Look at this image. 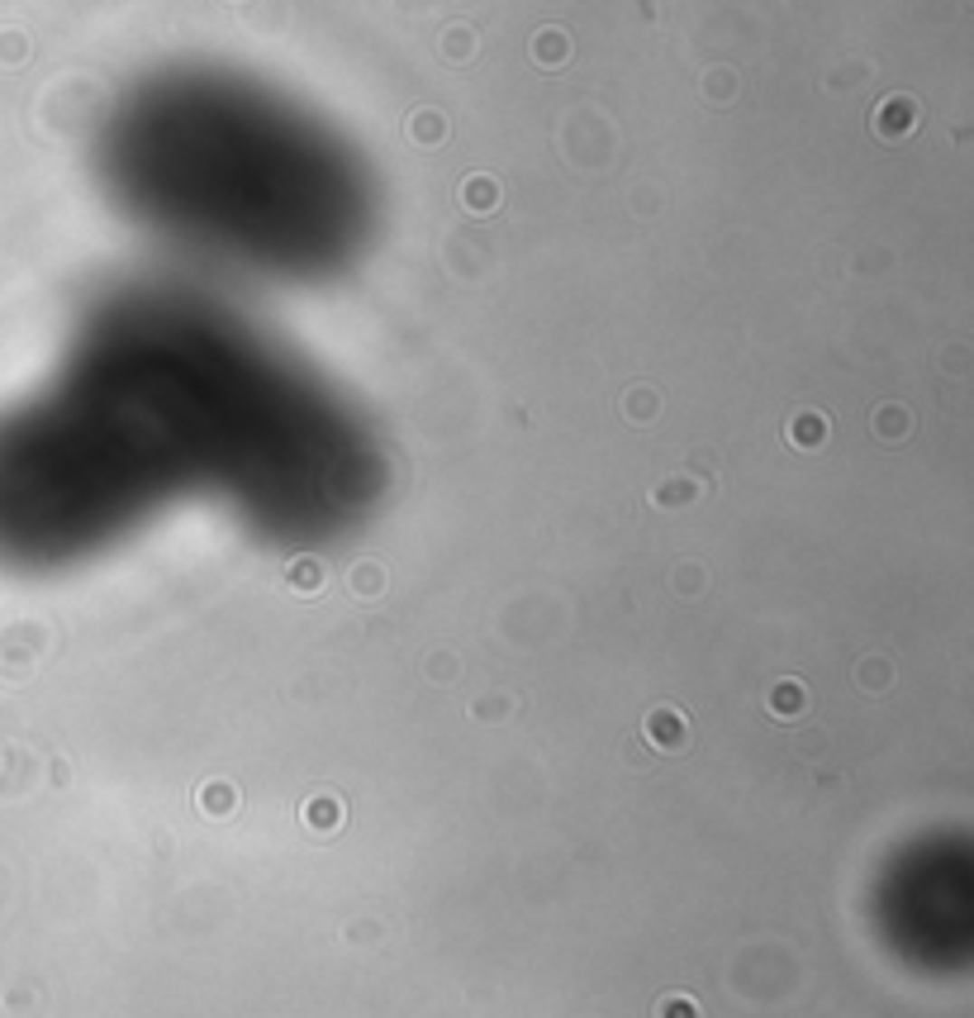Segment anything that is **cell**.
I'll list each match as a JSON object with an SVG mask.
<instances>
[{
  "label": "cell",
  "instance_id": "6da1fadb",
  "mask_svg": "<svg viewBox=\"0 0 974 1018\" xmlns=\"http://www.w3.org/2000/svg\"><path fill=\"white\" fill-rule=\"evenodd\" d=\"M875 134L879 138H908L913 128H917V100L913 96H889V100H879V109H875Z\"/></svg>",
  "mask_w": 974,
  "mask_h": 1018
},
{
  "label": "cell",
  "instance_id": "7a4b0ae2",
  "mask_svg": "<svg viewBox=\"0 0 974 1018\" xmlns=\"http://www.w3.org/2000/svg\"><path fill=\"white\" fill-rule=\"evenodd\" d=\"M647 737H651L657 747H685V737H689L685 714H680V709H651V714H647Z\"/></svg>",
  "mask_w": 974,
  "mask_h": 1018
},
{
  "label": "cell",
  "instance_id": "3957f363",
  "mask_svg": "<svg viewBox=\"0 0 974 1018\" xmlns=\"http://www.w3.org/2000/svg\"><path fill=\"white\" fill-rule=\"evenodd\" d=\"M461 205L471 210V214H490V210H499V181H495V176H466Z\"/></svg>",
  "mask_w": 974,
  "mask_h": 1018
},
{
  "label": "cell",
  "instance_id": "277c9868",
  "mask_svg": "<svg viewBox=\"0 0 974 1018\" xmlns=\"http://www.w3.org/2000/svg\"><path fill=\"white\" fill-rule=\"evenodd\" d=\"M790 442H799V448H822V442H827V419L813 414V410H799L790 419Z\"/></svg>",
  "mask_w": 974,
  "mask_h": 1018
},
{
  "label": "cell",
  "instance_id": "5b68a950",
  "mask_svg": "<svg viewBox=\"0 0 974 1018\" xmlns=\"http://www.w3.org/2000/svg\"><path fill=\"white\" fill-rule=\"evenodd\" d=\"M305 823L318 828V832H333V828L343 823V804L333 800V794H318V800L305 804Z\"/></svg>",
  "mask_w": 974,
  "mask_h": 1018
},
{
  "label": "cell",
  "instance_id": "8992f818",
  "mask_svg": "<svg viewBox=\"0 0 974 1018\" xmlns=\"http://www.w3.org/2000/svg\"><path fill=\"white\" fill-rule=\"evenodd\" d=\"M233 804H238V794H233V785H229V781H210V785H200V809L210 813V819H223V813H233Z\"/></svg>",
  "mask_w": 974,
  "mask_h": 1018
},
{
  "label": "cell",
  "instance_id": "52a82bcc",
  "mask_svg": "<svg viewBox=\"0 0 974 1018\" xmlns=\"http://www.w3.org/2000/svg\"><path fill=\"white\" fill-rule=\"evenodd\" d=\"M533 48H537V62L542 67H561V62H566V52H571V43H566V33H561V29H542Z\"/></svg>",
  "mask_w": 974,
  "mask_h": 1018
},
{
  "label": "cell",
  "instance_id": "ba28073f",
  "mask_svg": "<svg viewBox=\"0 0 974 1018\" xmlns=\"http://www.w3.org/2000/svg\"><path fill=\"white\" fill-rule=\"evenodd\" d=\"M875 433L889 438V442L903 438L908 433V410H898V404H879V410H875Z\"/></svg>",
  "mask_w": 974,
  "mask_h": 1018
},
{
  "label": "cell",
  "instance_id": "9c48e42d",
  "mask_svg": "<svg viewBox=\"0 0 974 1018\" xmlns=\"http://www.w3.org/2000/svg\"><path fill=\"white\" fill-rule=\"evenodd\" d=\"M771 709L784 714V718H794L803 709V686H799V680H780V686L771 690Z\"/></svg>",
  "mask_w": 974,
  "mask_h": 1018
},
{
  "label": "cell",
  "instance_id": "30bf717a",
  "mask_svg": "<svg viewBox=\"0 0 974 1018\" xmlns=\"http://www.w3.org/2000/svg\"><path fill=\"white\" fill-rule=\"evenodd\" d=\"M409 128H414L419 143H438V138H447V124H442L438 115H428V109H419V115L409 119Z\"/></svg>",
  "mask_w": 974,
  "mask_h": 1018
},
{
  "label": "cell",
  "instance_id": "8fae6325",
  "mask_svg": "<svg viewBox=\"0 0 974 1018\" xmlns=\"http://www.w3.org/2000/svg\"><path fill=\"white\" fill-rule=\"evenodd\" d=\"M661 1018H699V1013H695V1004H689V999H666V1004H661Z\"/></svg>",
  "mask_w": 974,
  "mask_h": 1018
},
{
  "label": "cell",
  "instance_id": "7c38bea8",
  "mask_svg": "<svg viewBox=\"0 0 974 1018\" xmlns=\"http://www.w3.org/2000/svg\"><path fill=\"white\" fill-rule=\"evenodd\" d=\"M376 581H381V571H366V566L357 571V590H362V595H366V590H381Z\"/></svg>",
  "mask_w": 974,
  "mask_h": 1018
}]
</instances>
